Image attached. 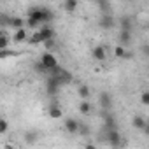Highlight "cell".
I'll list each match as a JSON object with an SVG mask.
<instances>
[{"instance_id":"obj_11","label":"cell","mask_w":149,"mask_h":149,"mask_svg":"<svg viewBox=\"0 0 149 149\" xmlns=\"http://www.w3.org/2000/svg\"><path fill=\"white\" fill-rule=\"evenodd\" d=\"M118 46H128L130 42H132V32H125V30H119V33H118Z\"/></svg>"},{"instance_id":"obj_20","label":"cell","mask_w":149,"mask_h":149,"mask_svg":"<svg viewBox=\"0 0 149 149\" xmlns=\"http://www.w3.org/2000/svg\"><path fill=\"white\" fill-rule=\"evenodd\" d=\"M28 44H32V46H37V44H42V37H40V33H39V30H35L33 32V35L28 39Z\"/></svg>"},{"instance_id":"obj_1","label":"cell","mask_w":149,"mask_h":149,"mask_svg":"<svg viewBox=\"0 0 149 149\" xmlns=\"http://www.w3.org/2000/svg\"><path fill=\"white\" fill-rule=\"evenodd\" d=\"M105 140L111 146V149H119L123 146V137L118 130H105Z\"/></svg>"},{"instance_id":"obj_23","label":"cell","mask_w":149,"mask_h":149,"mask_svg":"<svg viewBox=\"0 0 149 149\" xmlns=\"http://www.w3.org/2000/svg\"><path fill=\"white\" fill-rule=\"evenodd\" d=\"M9 132V121L4 119V118H0V135H4Z\"/></svg>"},{"instance_id":"obj_26","label":"cell","mask_w":149,"mask_h":149,"mask_svg":"<svg viewBox=\"0 0 149 149\" xmlns=\"http://www.w3.org/2000/svg\"><path fill=\"white\" fill-rule=\"evenodd\" d=\"M42 44H44V47H46V53H51V51L54 49V46H56V44H54V39H53V40H46V42H42Z\"/></svg>"},{"instance_id":"obj_25","label":"cell","mask_w":149,"mask_h":149,"mask_svg":"<svg viewBox=\"0 0 149 149\" xmlns=\"http://www.w3.org/2000/svg\"><path fill=\"white\" fill-rule=\"evenodd\" d=\"M97 6L104 11L102 14H107V11H109V7H111V4L109 2H104V0H98V2H97Z\"/></svg>"},{"instance_id":"obj_21","label":"cell","mask_w":149,"mask_h":149,"mask_svg":"<svg viewBox=\"0 0 149 149\" xmlns=\"http://www.w3.org/2000/svg\"><path fill=\"white\" fill-rule=\"evenodd\" d=\"M9 37L7 35H4V33H0V51H6V49H9Z\"/></svg>"},{"instance_id":"obj_2","label":"cell","mask_w":149,"mask_h":149,"mask_svg":"<svg viewBox=\"0 0 149 149\" xmlns=\"http://www.w3.org/2000/svg\"><path fill=\"white\" fill-rule=\"evenodd\" d=\"M40 65L46 68V72H49L51 68H54V67L58 65V60H56V56H54L53 53H44V54L40 56Z\"/></svg>"},{"instance_id":"obj_15","label":"cell","mask_w":149,"mask_h":149,"mask_svg":"<svg viewBox=\"0 0 149 149\" xmlns=\"http://www.w3.org/2000/svg\"><path fill=\"white\" fill-rule=\"evenodd\" d=\"M77 109H79V112H81V114H84V116H88V114H91V112H93V105H91L88 100H83V102L79 104V107H77Z\"/></svg>"},{"instance_id":"obj_7","label":"cell","mask_w":149,"mask_h":149,"mask_svg":"<svg viewBox=\"0 0 149 149\" xmlns=\"http://www.w3.org/2000/svg\"><path fill=\"white\" fill-rule=\"evenodd\" d=\"M39 33H40V37H42V42H46V40H53V39H54V28L49 26V25L40 26V28H39Z\"/></svg>"},{"instance_id":"obj_13","label":"cell","mask_w":149,"mask_h":149,"mask_svg":"<svg viewBox=\"0 0 149 149\" xmlns=\"http://www.w3.org/2000/svg\"><path fill=\"white\" fill-rule=\"evenodd\" d=\"M37 140H39V132H37V130H28V132L25 133V142H26L28 146H33Z\"/></svg>"},{"instance_id":"obj_16","label":"cell","mask_w":149,"mask_h":149,"mask_svg":"<svg viewBox=\"0 0 149 149\" xmlns=\"http://www.w3.org/2000/svg\"><path fill=\"white\" fill-rule=\"evenodd\" d=\"M77 95H79V98L88 100L90 95H91V91H90V88H88L86 84H79V88H77Z\"/></svg>"},{"instance_id":"obj_3","label":"cell","mask_w":149,"mask_h":149,"mask_svg":"<svg viewBox=\"0 0 149 149\" xmlns=\"http://www.w3.org/2000/svg\"><path fill=\"white\" fill-rule=\"evenodd\" d=\"M102 119H104V130H118L116 118L112 116L111 111H102Z\"/></svg>"},{"instance_id":"obj_8","label":"cell","mask_w":149,"mask_h":149,"mask_svg":"<svg viewBox=\"0 0 149 149\" xmlns=\"http://www.w3.org/2000/svg\"><path fill=\"white\" fill-rule=\"evenodd\" d=\"M100 107H102V111H111L112 109V97H111V93H107V91L100 93Z\"/></svg>"},{"instance_id":"obj_27","label":"cell","mask_w":149,"mask_h":149,"mask_svg":"<svg viewBox=\"0 0 149 149\" xmlns=\"http://www.w3.org/2000/svg\"><path fill=\"white\" fill-rule=\"evenodd\" d=\"M16 53L11 51V49H6V51H0V60H4V58H9V56H14Z\"/></svg>"},{"instance_id":"obj_29","label":"cell","mask_w":149,"mask_h":149,"mask_svg":"<svg viewBox=\"0 0 149 149\" xmlns=\"http://www.w3.org/2000/svg\"><path fill=\"white\" fill-rule=\"evenodd\" d=\"M84 149H98V147H97V146H95L93 142H88V144L84 146Z\"/></svg>"},{"instance_id":"obj_9","label":"cell","mask_w":149,"mask_h":149,"mask_svg":"<svg viewBox=\"0 0 149 149\" xmlns=\"http://www.w3.org/2000/svg\"><path fill=\"white\" fill-rule=\"evenodd\" d=\"M91 56H93V60H97V61H104V60L107 58V51H105L104 46H95L93 51H91Z\"/></svg>"},{"instance_id":"obj_28","label":"cell","mask_w":149,"mask_h":149,"mask_svg":"<svg viewBox=\"0 0 149 149\" xmlns=\"http://www.w3.org/2000/svg\"><path fill=\"white\" fill-rule=\"evenodd\" d=\"M140 102H142V105H149V93L147 91H144L140 95Z\"/></svg>"},{"instance_id":"obj_30","label":"cell","mask_w":149,"mask_h":149,"mask_svg":"<svg viewBox=\"0 0 149 149\" xmlns=\"http://www.w3.org/2000/svg\"><path fill=\"white\" fill-rule=\"evenodd\" d=\"M4 149H14V146H13V144H6Z\"/></svg>"},{"instance_id":"obj_14","label":"cell","mask_w":149,"mask_h":149,"mask_svg":"<svg viewBox=\"0 0 149 149\" xmlns=\"http://www.w3.org/2000/svg\"><path fill=\"white\" fill-rule=\"evenodd\" d=\"M47 114H49V118H53V119H60L63 114H61V109H60V105H56V104H53V105H49V109H47Z\"/></svg>"},{"instance_id":"obj_10","label":"cell","mask_w":149,"mask_h":149,"mask_svg":"<svg viewBox=\"0 0 149 149\" xmlns=\"http://www.w3.org/2000/svg\"><path fill=\"white\" fill-rule=\"evenodd\" d=\"M56 79L60 81V86H63V84H70V83L74 81V76H72L68 70H65V68H63V70L58 74V76H56Z\"/></svg>"},{"instance_id":"obj_22","label":"cell","mask_w":149,"mask_h":149,"mask_svg":"<svg viewBox=\"0 0 149 149\" xmlns=\"http://www.w3.org/2000/svg\"><path fill=\"white\" fill-rule=\"evenodd\" d=\"M77 133H79V135H83V137H88V135H90V126H88L86 123H79Z\"/></svg>"},{"instance_id":"obj_31","label":"cell","mask_w":149,"mask_h":149,"mask_svg":"<svg viewBox=\"0 0 149 149\" xmlns=\"http://www.w3.org/2000/svg\"><path fill=\"white\" fill-rule=\"evenodd\" d=\"M0 26H2V18H0Z\"/></svg>"},{"instance_id":"obj_18","label":"cell","mask_w":149,"mask_h":149,"mask_svg":"<svg viewBox=\"0 0 149 149\" xmlns=\"http://www.w3.org/2000/svg\"><path fill=\"white\" fill-rule=\"evenodd\" d=\"M119 26H121V30H125V32H132V18L123 16V18L119 19Z\"/></svg>"},{"instance_id":"obj_19","label":"cell","mask_w":149,"mask_h":149,"mask_svg":"<svg viewBox=\"0 0 149 149\" xmlns=\"http://www.w3.org/2000/svg\"><path fill=\"white\" fill-rule=\"evenodd\" d=\"M14 42H25L26 40V28H19V30H16V33H14Z\"/></svg>"},{"instance_id":"obj_12","label":"cell","mask_w":149,"mask_h":149,"mask_svg":"<svg viewBox=\"0 0 149 149\" xmlns=\"http://www.w3.org/2000/svg\"><path fill=\"white\" fill-rule=\"evenodd\" d=\"M132 126H133V128H137V130H144V128L147 126V121H146L142 116H139V114H137V116H133V118H132Z\"/></svg>"},{"instance_id":"obj_6","label":"cell","mask_w":149,"mask_h":149,"mask_svg":"<svg viewBox=\"0 0 149 149\" xmlns=\"http://www.w3.org/2000/svg\"><path fill=\"white\" fill-rule=\"evenodd\" d=\"M63 128H65V132H68V133H77V128H79V121L76 119V118H65V123H63Z\"/></svg>"},{"instance_id":"obj_17","label":"cell","mask_w":149,"mask_h":149,"mask_svg":"<svg viewBox=\"0 0 149 149\" xmlns=\"http://www.w3.org/2000/svg\"><path fill=\"white\" fill-rule=\"evenodd\" d=\"M77 6H79L77 0H65V2H63V9L67 13H74V11L77 9Z\"/></svg>"},{"instance_id":"obj_5","label":"cell","mask_w":149,"mask_h":149,"mask_svg":"<svg viewBox=\"0 0 149 149\" xmlns=\"http://www.w3.org/2000/svg\"><path fill=\"white\" fill-rule=\"evenodd\" d=\"M98 25H100V28L111 30V28H114V25H116V19H114V16H112L111 13H107V14H102V16H100V19H98Z\"/></svg>"},{"instance_id":"obj_4","label":"cell","mask_w":149,"mask_h":149,"mask_svg":"<svg viewBox=\"0 0 149 149\" xmlns=\"http://www.w3.org/2000/svg\"><path fill=\"white\" fill-rule=\"evenodd\" d=\"M60 88H61V86H60V81H58L56 77L49 76L47 81H46V91H47V95H49V97H54Z\"/></svg>"},{"instance_id":"obj_24","label":"cell","mask_w":149,"mask_h":149,"mask_svg":"<svg viewBox=\"0 0 149 149\" xmlns=\"http://www.w3.org/2000/svg\"><path fill=\"white\" fill-rule=\"evenodd\" d=\"M114 56H116V58H125V56H126V49H125L123 46H116V47H114Z\"/></svg>"}]
</instances>
